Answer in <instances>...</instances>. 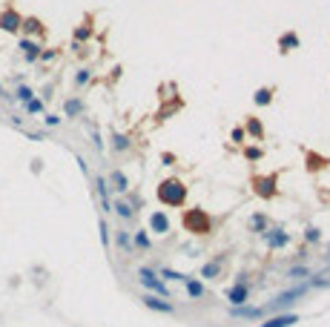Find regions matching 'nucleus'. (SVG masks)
Segmentation results:
<instances>
[{
  "instance_id": "nucleus-11",
  "label": "nucleus",
  "mask_w": 330,
  "mask_h": 327,
  "mask_svg": "<svg viewBox=\"0 0 330 327\" xmlns=\"http://www.w3.org/2000/svg\"><path fill=\"white\" fill-rule=\"evenodd\" d=\"M224 296H227V301H230V307L250 304V284H235V282H232V287H227Z\"/></svg>"
},
{
  "instance_id": "nucleus-10",
  "label": "nucleus",
  "mask_w": 330,
  "mask_h": 327,
  "mask_svg": "<svg viewBox=\"0 0 330 327\" xmlns=\"http://www.w3.org/2000/svg\"><path fill=\"white\" fill-rule=\"evenodd\" d=\"M230 318H239V321H259V318H264V307L239 304V307H230Z\"/></svg>"
},
{
  "instance_id": "nucleus-30",
  "label": "nucleus",
  "mask_w": 330,
  "mask_h": 327,
  "mask_svg": "<svg viewBox=\"0 0 330 327\" xmlns=\"http://www.w3.org/2000/svg\"><path fill=\"white\" fill-rule=\"evenodd\" d=\"M267 227H270V221H267V215H264V212H256V215L250 218V232H259V236H261Z\"/></svg>"
},
{
  "instance_id": "nucleus-19",
  "label": "nucleus",
  "mask_w": 330,
  "mask_h": 327,
  "mask_svg": "<svg viewBox=\"0 0 330 327\" xmlns=\"http://www.w3.org/2000/svg\"><path fill=\"white\" fill-rule=\"evenodd\" d=\"M112 212H115L121 221H132L135 218V204L126 201V198H115V201H112Z\"/></svg>"
},
{
  "instance_id": "nucleus-39",
  "label": "nucleus",
  "mask_w": 330,
  "mask_h": 327,
  "mask_svg": "<svg viewBox=\"0 0 330 327\" xmlns=\"http://www.w3.org/2000/svg\"><path fill=\"white\" fill-rule=\"evenodd\" d=\"M89 135H92V144H95V150H98V152H104V141H101L98 126H92V129H89Z\"/></svg>"
},
{
  "instance_id": "nucleus-40",
  "label": "nucleus",
  "mask_w": 330,
  "mask_h": 327,
  "mask_svg": "<svg viewBox=\"0 0 330 327\" xmlns=\"http://www.w3.org/2000/svg\"><path fill=\"white\" fill-rule=\"evenodd\" d=\"M75 161H78V169H80V172H83V175H89V164H86V158H83V155H78Z\"/></svg>"
},
{
  "instance_id": "nucleus-32",
  "label": "nucleus",
  "mask_w": 330,
  "mask_h": 327,
  "mask_svg": "<svg viewBox=\"0 0 330 327\" xmlns=\"http://www.w3.org/2000/svg\"><path fill=\"white\" fill-rule=\"evenodd\" d=\"M89 80H92V69H89V66H80V69L75 72V89H83Z\"/></svg>"
},
{
  "instance_id": "nucleus-29",
  "label": "nucleus",
  "mask_w": 330,
  "mask_h": 327,
  "mask_svg": "<svg viewBox=\"0 0 330 327\" xmlns=\"http://www.w3.org/2000/svg\"><path fill=\"white\" fill-rule=\"evenodd\" d=\"M12 98H15L18 104H26V101H32V98H35V89L26 86V83H18V86H15V92H12Z\"/></svg>"
},
{
  "instance_id": "nucleus-6",
  "label": "nucleus",
  "mask_w": 330,
  "mask_h": 327,
  "mask_svg": "<svg viewBox=\"0 0 330 327\" xmlns=\"http://www.w3.org/2000/svg\"><path fill=\"white\" fill-rule=\"evenodd\" d=\"M141 304L147 310H152V313H161V316H172L175 313V301L164 299V296H155V293H144Z\"/></svg>"
},
{
  "instance_id": "nucleus-13",
  "label": "nucleus",
  "mask_w": 330,
  "mask_h": 327,
  "mask_svg": "<svg viewBox=\"0 0 330 327\" xmlns=\"http://www.w3.org/2000/svg\"><path fill=\"white\" fill-rule=\"evenodd\" d=\"M18 49H20V55H23V61H26V63H37L43 46H40V40H35V37H20Z\"/></svg>"
},
{
  "instance_id": "nucleus-26",
  "label": "nucleus",
  "mask_w": 330,
  "mask_h": 327,
  "mask_svg": "<svg viewBox=\"0 0 330 327\" xmlns=\"http://www.w3.org/2000/svg\"><path fill=\"white\" fill-rule=\"evenodd\" d=\"M92 186H95V195H98V201H112L109 195H112V190H109V181L104 175H95L92 178Z\"/></svg>"
},
{
  "instance_id": "nucleus-41",
  "label": "nucleus",
  "mask_w": 330,
  "mask_h": 327,
  "mask_svg": "<svg viewBox=\"0 0 330 327\" xmlns=\"http://www.w3.org/2000/svg\"><path fill=\"white\" fill-rule=\"evenodd\" d=\"M40 169H43V161L35 158V161H32V172H40Z\"/></svg>"
},
{
  "instance_id": "nucleus-25",
  "label": "nucleus",
  "mask_w": 330,
  "mask_h": 327,
  "mask_svg": "<svg viewBox=\"0 0 330 327\" xmlns=\"http://www.w3.org/2000/svg\"><path fill=\"white\" fill-rule=\"evenodd\" d=\"M109 147H112V152L124 155V152H129L132 141H129V135H124V132H112V141H109Z\"/></svg>"
},
{
  "instance_id": "nucleus-18",
  "label": "nucleus",
  "mask_w": 330,
  "mask_h": 327,
  "mask_svg": "<svg viewBox=\"0 0 330 327\" xmlns=\"http://www.w3.org/2000/svg\"><path fill=\"white\" fill-rule=\"evenodd\" d=\"M244 135H250L253 141H264V124H261V118H256V115L244 118Z\"/></svg>"
},
{
  "instance_id": "nucleus-23",
  "label": "nucleus",
  "mask_w": 330,
  "mask_h": 327,
  "mask_svg": "<svg viewBox=\"0 0 330 327\" xmlns=\"http://www.w3.org/2000/svg\"><path fill=\"white\" fill-rule=\"evenodd\" d=\"M92 35H95V26H92V18H86L83 23H78V26H75V32H72V40H78V43H86Z\"/></svg>"
},
{
  "instance_id": "nucleus-44",
  "label": "nucleus",
  "mask_w": 330,
  "mask_h": 327,
  "mask_svg": "<svg viewBox=\"0 0 330 327\" xmlns=\"http://www.w3.org/2000/svg\"><path fill=\"white\" fill-rule=\"evenodd\" d=\"M327 287H330V282H327Z\"/></svg>"
},
{
  "instance_id": "nucleus-31",
  "label": "nucleus",
  "mask_w": 330,
  "mask_h": 327,
  "mask_svg": "<svg viewBox=\"0 0 330 327\" xmlns=\"http://www.w3.org/2000/svg\"><path fill=\"white\" fill-rule=\"evenodd\" d=\"M98 232H101V244H104V250H109L112 247V230H109L107 218H101L98 221Z\"/></svg>"
},
{
  "instance_id": "nucleus-38",
  "label": "nucleus",
  "mask_w": 330,
  "mask_h": 327,
  "mask_svg": "<svg viewBox=\"0 0 330 327\" xmlns=\"http://www.w3.org/2000/svg\"><path fill=\"white\" fill-rule=\"evenodd\" d=\"M230 141H232V144H239V147H241V144H244V141H247V135H244V126H232V132H230Z\"/></svg>"
},
{
  "instance_id": "nucleus-24",
  "label": "nucleus",
  "mask_w": 330,
  "mask_h": 327,
  "mask_svg": "<svg viewBox=\"0 0 330 327\" xmlns=\"http://www.w3.org/2000/svg\"><path fill=\"white\" fill-rule=\"evenodd\" d=\"M273 95H276V89L273 86H259L253 92V104L256 106H270L273 104Z\"/></svg>"
},
{
  "instance_id": "nucleus-12",
  "label": "nucleus",
  "mask_w": 330,
  "mask_h": 327,
  "mask_svg": "<svg viewBox=\"0 0 330 327\" xmlns=\"http://www.w3.org/2000/svg\"><path fill=\"white\" fill-rule=\"evenodd\" d=\"M293 324H299V313H273V316H264V321L261 324H256V327H293Z\"/></svg>"
},
{
  "instance_id": "nucleus-43",
  "label": "nucleus",
  "mask_w": 330,
  "mask_h": 327,
  "mask_svg": "<svg viewBox=\"0 0 330 327\" xmlns=\"http://www.w3.org/2000/svg\"><path fill=\"white\" fill-rule=\"evenodd\" d=\"M0 95H3V83H0Z\"/></svg>"
},
{
  "instance_id": "nucleus-14",
  "label": "nucleus",
  "mask_w": 330,
  "mask_h": 327,
  "mask_svg": "<svg viewBox=\"0 0 330 327\" xmlns=\"http://www.w3.org/2000/svg\"><path fill=\"white\" fill-rule=\"evenodd\" d=\"M107 181H109V190L118 195H126V190H129V178H126L124 169H112L107 175Z\"/></svg>"
},
{
  "instance_id": "nucleus-8",
  "label": "nucleus",
  "mask_w": 330,
  "mask_h": 327,
  "mask_svg": "<svg viewBox=\"0 0 330 327\" xmlns=\"http://www.w3.org/2000/svg\"><path fill=\"white\" fill-rule=\"evenodd\" d=\"M224 264H227V253H218L213 261H207V264L198 270V278H204V282H221Z\"/></svg>"
},
{
  "instance_id": "nucleus-27",
  "label": "nucleus",
  "mask_w": 330,
  "mask_h": 327,
  "mask_svg": "<svg viewBox=\"0 0 330 327\" xmlns=\"http://www.w3.org/2000/svg\"><path fill=\"white\" fill-rule=\"evenodd\" d=\"M23 112H26V115H43L46 112V101L43 98H32V101H26V104H23Z\"/></svg>"
},
{
  "instance_id": "nucleus-3",
  "label": "nucleus",
  "mask_w": 330,
  "mask_h": 327,
  "mask_svg": "<svg viewBox=\"0 0 330 327\" xmlns=\"http://www.w3.org/2000/svg\"><path fill=\"white\" fill-rule=\"evenodd\" d=\"M135 278H138V284H141L147 293H155V296H164V299H170V296H172L170 287H167V282H164L152 267H138Z\"/></svg>"
},
{
  "instance_id": "nucleus-33",
  "label": "nucleus",
  "mask_w": 330,
  "mask_h": 327,
  "mask_svg": "<svg viewBox=\"0 0 330 327\" xmlns=\"http://www.w3.org/2000/svg\"><path fill=\"white\" fill-rule=\"evenodd\" d=\"M304 241H307V244H319L321 241V230L316 224H307V227H304Z\"/></svg>"
},
{
  "instance_id": "nucleus-7",
  "label": "nucleus",
  "mask_w": 330,
  "mask_h": 327,
  "mask_svg": "<svg viewBox=\"0 0 330 327\" xmlns=\"http://www.w3.org/2000/svg\"><path fill=\"white\" fill-rule=\"evenodd\" d=\"M20 23H23V15H20L15 6H6L0 12V32L6 35H20Z\"/></svg>"
},
{
  "instance_id": "nucleus-1",
  "label": "nucleus",
  "mask_w": 330,
  "mask_h": 327,
  "mask_svg": "<svg viewBox=\"0 0 330 327\" xmlns=\"http://www.w3.org/2000/svg\"><path fill=\"white\" fill-rule=\"evenodd\" d=\"M187 184L181 181V178L170 175V178H164L158 184V190H155V198H158V204H164V207H170V210H181L184 204H187Z\"/></svg>"
},
{
  "instance_id": "nucleus-36",
  "label": "nucleus",
  "mask_w": 330,
  "mask_h": 327,
  "mask_svg": "<svg viewBox=\"0 0 330 327\" xmlns=\"http://www.w3.org/2000/svg\"><path fill=\"white\" fill-rule=\"evenodd\" d=\"M58 55H61L58 49H46V46H43V49H40V58H37V63H55V61H58Z\"/></svg>"
},
{
  "instance_id": "nucleus-2",
  "label": "nucleus",
  "mask_w": 330,
  "mask_h": 327,
  "mask_svg": "<svg viewBox=\"0 0 330 327\" xmlns=\"http://www.w3.org/2000/svg\"><path fill=\"white\" fill-rule=\"evenodd\" d=\"M181 227L187 232H193V236H210L213 232V215L207 210H201V207H190L181 215Z\"/></svg>"
},
{
  "instance_id": "nucleus-28",
  "label": "nucleus",
  "mask_w": 330,
  "mask_h": 327,
  "mask_svg": "<svg viewBox=\"0 0 330 327\" xmlns=\"http://www.w3.org/2000/svg\"><path fill=\"white\" fill-rule=\"evenodd\" d=\"M287 278L293 284H299V282H304V278H310V267H304V264H296V267H290L287 270Z\"/></svg>"
},
{
  "instance_id": "nucleus-37",
  "label": "nucleus",
  "mask_w": 330,
  "mask_h": 327,
  "mask_svg": "<svg viewBox=\"0 0 330 327\" xmlns=\"http://www.w3.org/2000/svg\"><path fill=\"white\" fill-rule=\"evenodd\" d=\"M61 121H63L61 115H55V112H43V126H46V129H58Z\"/></svg>"
},
{
  "instance_id": "nucleus-20",
  "label": "nucleus",
  "mask_w": 330,
  "mask_h": 327,
  "mask_svg": "<svg viewBox=\"0 0 330 327\" xmlns=\"http://www.w3.org/2000/svg\"><path fill=\"white\" fill-rule=\"evenodd\" d=\"M83 109H86V106H83V98H78V95L63 101V118H80Z\"/></svg>"
},
{
  "instance_id": "nucleus-22",
  "label": "nucleus",
  "mask_w": 330,
  "mask_h": 327,
  "mask_svg": "<svg viewBox=\"0 0 330 327\" xmlns=\"http://www.w3.org/2000/svg\"><path fill=\"white\" fill-rule=\"evenodd\" d=\"M302 46V37L296 35V32H285V35L278 37V52L281 55H290L293 49H299Z\"/></svg>"
},
{
  "instance_id": "nucleus-42",
  "label": "nucleus",
  "mask_w": 330,
  "mask_h": 327,
  "mask_svg": "<svg viewBox=\"0 0 330 327\" xmlns=\"http://www.w3.org/2000/svg\"><path fill=\"white\" fill-rule=\"evenodd\" d=\"M12 126H18V129H23V118H20V115H12Z\"/></svg>"
},
{
  "instance_id": "nucleus-17",
  "label": "nucleus",
  "mask_w": 330,
  "mask_h": 327,
  "mask_svg": "<svg viewBox=\"0 0 330 327\" xmlns=\"http://www.w3.org/2000/svg\"><path fill=\"white\" fill-rule=\"evenodd\" d=\"M112 241H115V247L124 253V256H132L135 247H132V236L124 230V227H118V230H112Z\"/></svg>"
},
{
  "instance_id": "nucleus-4",
  "label": "nucleus",
  "mask_w": 330,
  "mask_h": 327,
  "mask_svg": "<svg viewBox=\"0 0 330 327\" xmlns=\"http://www.w3.org/2000/svg\"><path fill=\"white\" fill-rule=\"evenodd\" d=\"M250 186L261 201H273V198L278 195V175L276 172H270V175H256L250 181Z\"/></svg>"
},
{
  "instance_id": "nucleus-15",
  "label": "nucleus",
  "mask_w": 330,
  "mask_h": 327,
  "mask_svg": "<svg viewBox=\"0 0 330 327\" xmlns=\"http://www.w3.org/2000/svg\"><path fill=\"white\" fill-rule=\"evenodd\" d=\"M20 32H23V37H43L46 26H43V20H40V18H23Z\"/></svg>"
},
{
  "instance_id": "nucleus-21",
  "label": "nucleus",
  "mask_w": 330,
  "mask_h": 327,
  "mask_svg": "<svg viewBox=\"0 0 330 327\" xmlns=\"http://www.w3.org/2000/svg\"><path fill=\"white\" fill-rule=\"evenodd\" d=\"M132 247H135V253H150V250H152L150 230H135L132 232Z\"/></svg>"
},
{
  "instance_id": "nucleus-35",
  "label": "nucleus",
  "mask_w": 330,
  "mask_h": 327,
  "mask_svg": "<svg viewBox=\"0 0 330 327\" xmlns=\"http://www.w3.org/2000/svg\"><path fill=\"white\" fill-rule=\"evenodd\" d=\"M244 158L256 164V161L264 158V150H261V147H247V144H244Z\"/></svg>"
},
{
  "instance_id": "nucleus-9",
  "label": "nucleus",
  "mask_w": 330,
  "mask_h": 327,
  "mask_svg": "<svg viewBox=\"0 0 330 327\" xmlns=\"http://www.w3.org/2000/svg\"><path fill=\"white\" fill-rule=\"evenodd\" d=\"M147 224H150V232H152V236H167V232H170V227H172L170 215H167L164 210H152L150 218H147Z\"/></svg>"
},
{
  "instance_id": "nucleus-34",
  "label": "nucleus",
  "mask_w": 330,
  "mask_h": 327,
  "mask_svg": "<svg viewBox=\"0 0 330 327\" xmlns=\"http://www.w3.org/2000/svg\"><path fill=\"white\" fill-rule=\"evenodd\" d=\"M158 275L164 278V282H184V273H178V270H172V267H161Z\"/></svg>"
},
{
  "instance_id": "nucleus-5",
  "label": "nucleus",
  "mask_w": 330,
  "mask_h": 327,
  "mask_svg": "<svg viewBox=\"0 0 330 327\" xmlns=\"http://www.w3.org/2000/svg\"><path fill=\"white\" fill-rule=\"evenodd\" d=\"M261 241H264L267 250H285V247H290V232L285 227H267L261 232Z\"/></svg>"
},
{
  "instance_id": "nucleus-16",
  "label": "nucleus",
  "mask_w": 330,
  "mask_h": 327,
  "mask_svg": "<svg viewBox=\"0 0 330 327\" xmlns=\"http://www.w3.org/2000/svg\"><path fill=\"white\" fill-rule=\"evenodd\" d=\"M184 290H187V296L193 301H198V299H204L207 296V290H204V282H201V278H196V275H184Z\"/></svg>"
}]
</instances>
